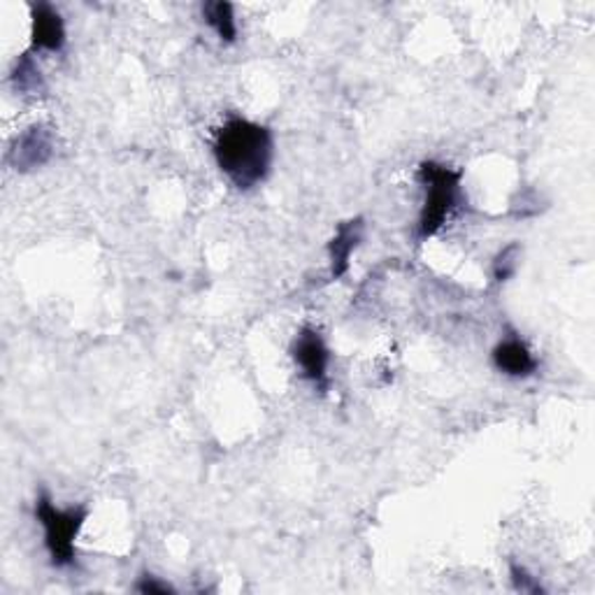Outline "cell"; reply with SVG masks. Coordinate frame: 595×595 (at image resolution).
Here are the masks:
<instances>
[{
	"label": "cell",
	"mask_w": 595,
	"mask_h": 595,
	"mask_svg": "<svg viewBox=\"0 0 595 595\" xmlns=\"http://www.w3.org/2000/svg\"><path fill=\"white\" fill-rule=\"evenodd\" d=\"M212 152L230 185L240 191H250L266 181L275 156V142L266 126L230 117L214 136Z\"/></svg>",
	"instance_id": "cell-1"
},
{
	"label": "cell",
	"mask_w": 595,
	"mask_h": 595,
	"mask_svg": "<svg viewBox=\"0 0 595 595\" xmlns=\"http://www.w3.org/2000/svg\"><path fill=\"white\" fill-rule=\"evenodd\" d=\"M423 187V207L417 233L421 240L438 236L463 201V173L438 161H423L417 173Z\"/></svg>",
	"instance_id": "cell-2"
},
{
	"label": "cell",
	"mask_w": 595,
	"mask_h": 595,
	"mask_svg": "<svg viewBox=\"0 0 595 595\" xmlns=\"http://www.w3.org/2000/svg\"><path fill=\"white\" fill-rule=\"evenodd\" d=\"M36 519L45 533V549L56 568H71L77 556V537L89 519L85 505L56 507L49 493L42 491L36 501Z\"/></svg>",
	"instance_id": "cell-3"
},
{
	"label": "cell",
	"mask_w": 595,
	"mask_h": 595,
	"mask_svg": "<svg viewBox=\"0 0 595 595\" xmlns=\"http://www.w3.org/2000/svg\"><path fill=\"white\" fill-rule=\"evenodd\" d=\"M291 356L295 366L301 368L303 377L319 391L328 389V368H330V350L317 328L305 326L295 336L291 344Z\"/></svg>",
	"instance_id": "cell-4"
},
{
	"label": "cell",
	"mask_w": 595,
	"mask_h": 595,
	"mask_svg": "<svg viewBox=\"0 0 595 595\" xmlns=\"http://www.w3.org/2000/svg\"><path fill=\"white\" fill-rule=\"evenodd\" d=\"M54 154V138L52 130L38 124L26 128L22 136H16L10 147V165L20 173H30L52 159Z\"/></svg>",
	"instance_id": "cell-5"
},
{
	"label": "cell",
	"mask_w": 595,
	"mask_h": 595,
	"mask_svg": "<svg viewBox=\"0 0 595 595\" xmlns=\"http://www.w3.org/2000/svg\"><path fill=\"white\" fill-rule=\"evenodd\" d=\"M65 47V24L59 10L47 3L30 5V52H61Z\"/></svg>",
	"instance_id": "cell-6"
},
{
	"label": "cell",
	"mask_w": 595,
	"mask_h": 595,
	"mask_svg": "<svg viewBox=\"0 0 595 595\" xmlns=\"http://www.w3.org/2000/svg\"><path fill=\"white\" fill-rule=\"evenodd\" d=\"M491 360H493L495 370L507 375V377L526 379V377H533L537 372L535 354L531 352V346H528L517 336H509L495 344L491 352Z\"/></svg>",
	"instance_id": "cell-7"
},
{
	"label": "cell",
	"mask_w": 595,
	"mask_h": 595,
	"mask_svg": "<svg viewBox=\"0 0 595 595\" xmlns=\"http://www.w3.org/2000/svg\"><path fill=\"white\" fill-rule=\"evenodd\" d=\"M363 240V219H352L338 226L336 238L328 244V258H330V275L333 279H340L350 270L352 254Z\"/></svg>",
	"instance_id": "cell-8"
},
{
	"label": "cell",
	"mask_w": 595,
	"mask_h": 595,
	"mask_svg": "<svg viewBox=\"0 0 595 595\" xmlns=\"http://www.w3.org/2000/svg\"><path fill=\"white\" fill-rule=\"evenodd\" d=\"M203 16L207 26L217 33V38L226 45L238 40V22H236V10L230 3L217 0V3H205Z\"/></svg>",
	"instance_id": "cell-9"
},
{
	"label": "cell",
	"mask_w": 595,
	"mask_h": 595,
	"mask_svg": "<svg viewBox=\"0 0 595 595\" xmlns=\"http://www.w3.org/2000/svg\"><path fill=\"white\" fill-rule=\"evenodd\" d=\"M12 81L16 91H22L26 96H38L45 91V79L40 75L38 63L33 61L30 54H24L20 56V61H16L12 71Z\"/></svg>",
	"instance_id": "cell-10"
},
{
	"label": "cell",
	"mask_w": 595,
	"mask_h": 595,
	"mask_svg": "<svg viewBox=\"0 0 595 595\" xmlns=\"http://www.w3.org/2000/svg\"><path fill=\"white\" fill-rule=\"evenodd\" d=\"M517 266H519V244H509L493 261V279L495 282H507V279L517 273Z\"/></svg>",
	"instance_id": "cell-11"
},
{
	"label": "cell",
	"mask_w": 595,
	"mask_h": 595,
	"mask_svg": "<svg viewBox=\"0 0 595 595\" xmlns=\"http://www.w3.org/2000/svg\"><path fill=\"white\" fill-rule=\"evenodd\" d=\"M509 572H511V582H515V588H517V591H521V593H542L540 582L535 580V577L528 574L526 568H521V566H517V564H511Z\"/></svg>",
	"instance_id": "cell-12"
},
{
	"label": "cell",
	"mask_w": 595,
	"mask_h": 595,
	"mask_svg": "<svg viewBox=\"0 0 595 595\" xmlns=\"http://www.w3.org/2000/svg\"><path fill=\"white\" fill-rule=\"evenodd\" d=\"M136 591H140V593H175V588L170 584L159 582L152 574L140 577V582L136 584Z\"/></svg>",
	"instance_id": "cell-13"
}]
</instances>
